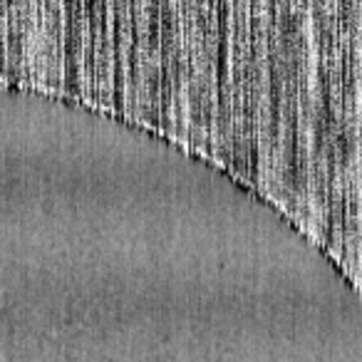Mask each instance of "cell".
<instances>
[{"instance_id": "7a4b0ae2", "label": "cell", "mask_w": 362, "mask_h": 362, "mask_svg": "<svg viewBox=\"0 0 362 362\" xmlns=\"http://www.w3.org/2000/svg\"><path fill=\"white\" fill-rule=\"evenodd\" d=\"M65 3H45V85L42 92L65 95Z\"/></svg>"}, {"instance_id": "5b68a950", "label": "cell", "mask_w": 362, "mask_h": 362, "mask_svg": "<svg viewBox=\"0 0 362 362\" xmlns=\"http://www.w3.org/2000/svg\"><path fill=\"white\" fill-rule=\"evenodd\" d=\"M8 67V3H0V85H6Z\"/></svg>"}, {"instance_id": "277c9868", "label": "cell", "mask_w": 362, "mask_h": 362, "mask_svg": "<svg viewBox=\"0 0 362 362\" xmlns=\"http://www.w3.org/2000/svg\"><path fill=\"white\" fill-rule=\"evenodd\" d=\"M45 85V3H30L25 35V87Z\"/></svg>"}, {"instance_id": "6da1fadb", "label": "cell", "mask_w": 362, "mask_h": 362, "mask_svg": "<svg viewBox=\"0 0 362 362\" xmlns=\"http://www.w3.org/2000/svg\"><path fill=\"white\" fill-rule=\"evenodd\" d=\"M65 97L85 102V42H87V6L65 3Z\"/></svg>"}, {"instance_id": "3957f363", "label": "cell", "mask_w": 362, "mask_h": 362, "mask_svg": "<svg viewBox=\"0 0 362 362\" xmlns=\"http://www.w3.org/2000/svg\"><path fill=\"white\" fill-rule=\"evenodd\" d=\"M30 3H8V67L6 85L25 87V35Z\"/></svg>"}]
</instances>
